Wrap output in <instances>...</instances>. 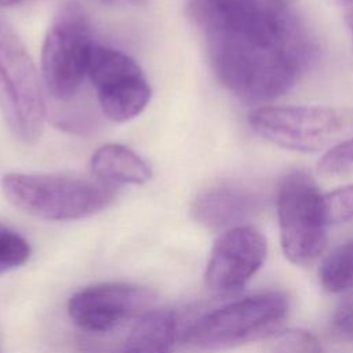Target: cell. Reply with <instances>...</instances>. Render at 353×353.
Segmentation results:
<instances>
[{"label":"cell","instance_id":"cell-1","mask_svg":"<svg viewBox=\"0 0 353 353\" xmlns=\"http://www.w3.org/2000/svg\"><path fill=\"white\" fill-rule=\"evenodd\" d=\"M205 46L219 83L248 103L285 94L312 55L302 28L277 39L222 37L205 40Z\"/></svg>","mask_w":353,"mask_h":353},{"label":"cell","instance_id":"cell-2","mask_svg":"<svg viewBox=\"0 0 353 353\" xmlns=\"http://www.w3.org/2000/svg\"><path fill=\"white\" fill-rule=\"evenodd\" d=\"M1 188L12 205L46 221H73L94 215L114 197L112 185L69 174L12 172L4 175Z\"/></svg>","mask_w":353,"mask_h":353},{"label":"cell","instance_id":"cell-3","mask_svg":"<svg viewBox=\"0 0 353 353\" xmlns=\"http://www.w3.org/2000/svg\"><path fill=\"white\" fill-rule=\"evenodd\" d=\"M288 298L279 291L245 296L192 323L182 342L196 350H223L274 334L288 313Z\"/></svg>","mask_w":353,"mask_h":353},{"label":"cell","instance_id":"cell-4","mask_svg":"<svg viewBox=\"0 0 353 353\" xmlns=\"http://www.w3.org/2000/svg\"><path fill=\"white\" fill-rule=\"evenodd\" d=\"M0 113L15 138L36 142L44 124V97L36 65L11 26L0 19Z\"/></svg>","mask_w":353,"mask_h":353},{"label":"cell","instance_id":"cell-5","mask_svg":"<svg viewBox=\"0 0 353 353\" xmlns=\"http://www.w3.org/2000/svg\"><path fill=\"white\" fill-rule=\"evenodd\" d=\"M259 137L290 150L331 148L353 132V113L334 106H259L248 116Z\"/></svg>","mask_w":353,"mask_h":353},{"label":"cell","instance_id":"cell-6","mask_svg":"<svg viewBox=\"0 0 353 353\" xmlns=\"http://www.w3.org/2000/svg\"><path fill=\"white\" fill-rule=\"evenodd\" d=\"M92 47L90 22L80 4L62 3L41 50L43 84L54 98L69 101L77 94L87 77Z\"/></svg>","mask_w":353,"mask_h":353},{"label":"cell","instance_id":"cell-7","mask_svg":"<svg viewBox=\"0 0 353 353\" xmlns=\"http://www.w3.org/2000/svg\"><path fill=\"white\" fill-rule=\"evenodd\" d=\"M276 207L285 258L294 265L312 263L325 247L328 226L323 194L314 179L303 171L284 176L277 190Z\"/></svg>","mask_w":353,"mask_h":353},{"label":"cell","instance_id":"cell-8","mask_svg":"<svg viewBox=\"0 0 353 353\" xmlns=\"http://www.w3.org/2000/svg\"><path fill=\"white\" fill-rule=\"evenodd\" d=\"M87 76L103 114L117 123L137 117L149 103L150 87L139 65L127 54L94 44Z\"/></svg>","mask_w":353,"mask_h":353},{"label":"cell","instance_id":"cell-9","mask_svg":"<svg viewBox=\"0 0 353 353\" xmlns=\"http://www.w3.org/2000/svg\"><path fill=\"white\" fill-rule=\"evenodd\" d=\"M154 302V294L130 283H101L85 287L69 298V317L91 332L112 331L141 317Z\"/></svg>","mask_w":353,"mask_h":353},{"label":"cell","instance_id":"cell-10","mask_svg":"<svg viewBox=\"0 0 353 353\" xmlns=\"http://www.w3.org/2000/svg\"><path fill=\"white\" fill-rule=\"evenodd\" d=\"M268 243L254 226L240 225L223 230L215 240L204 279L216 294H230L243 288L266 259Z\"/></svg>","mask_w":353,"mask_h":353},{"label":"cell","instance_id":"cell-11","mask_svg":"<svg viewBox=\"0 0 353 353\" xmlns=\"http://www.w3.org/2000/svg\"><path fill=\"white\" fill-rule=\"evenodd\" d=\"M188 8L204 39L268 33L281 23L288 11L268 0H189Z\"/></svg>","mask_w":353,"mask_h":353},{"label":"cell","instance_id":"cell-12","mask_svg":"<svg viewBox=\"0 0 353 353\" xmlns=\"http://www.w3.org/2000/svg\"><path fill=\"white\" fill-rule=\"evenodd\" d=\"M263 205V196L241 182H219L201 190L192 204V215L211 230H228L254 216Z\"/></svg>","mask_w":353,"mask_h":353},{"label":"cell","instance_id":"cell-13","mask_svg":"<svg viewBox=\"0 0 353 353\" xmlns=\"http://www.w3.org/2000/svg\"><path fill=\"white\" fill-rule=\"evenodd\" d=\"M92 176L106 183H145L150 179V167L134 150L119 143L98 148L90 160Z\"/></svg>","mask_w":353,"mask_h":353},{"label":"cell","instance_id":"cell-14","mask_svg":"<svg viewBox=\"0 0 353 353\" xmlns=\"http://www.w3.org/2000/svg\"><path fill=\"white\" fill-rule=\"evenodd\" d=\"M176 332L174 312L148 310L138 317L120 353H171Z\"/></svg>","mask_w":353,"mask_h":353},{"label":"cell","instance_id":"cell-15","mask_svg":"<svg viewBox=\"0 0 353 353\" xmlns=\"http://www.w3.org/2000/svg\"><path fill=\"white\" fill-rule=\"evenodd\" d=\"M319 279L328 292H342L353 287V239L334 248L321 262Z\"/></svg>","mask_w":353,"mask_h":353},{"label":"cell","instance_id":"cell-16","mask_svg":"<svg viewBox=\"0 0 353 353\" xmlns=\"http://www.w3.org/2000/svg\"><path fill=\"white\" fill-rule=\"evenodd\" d=\"M29 256V243L19 233L0 223V274L22 266Z\"/></svg>","mask_w":353,"mask_h":353},{"label":"cell","instance_id":"cell-17","mask_svg":"<svg viewBox=\"0 0 353 353\" xmlns=\"http://www.w3.org/2000/svg\"><path fill=\"white\" fill-rule=\"evenodd\" d=\"M321 175L336 176L353 172V137L336 142L328 148L317 163Z\"/></svg>","mask_w":353,"mask_h":353},{"label":"cell","instance_id":"cell-18","mask_svg":"<svg viewBox=\"0 0 353 353\" xmlns=\"http://www.w3.org/2000/svg\"><path fill=\"white\" fill-rule=\"evenodd\" d=\"M323 210L328 225H339L353 219V183L323 194Z\"/></svg>","mask_w":353,"mask_h":353},{"label":"cell","instance_id":"cell-19","mask_svg":"<svg viewBox=\"0 0 353 353\" xmlns=\"http://www.w3.org/2000/svg\"><path fill=\"white\" fill-rule=\"evenodd\" d=\"M276 353H323L320 341L305 330H285L276 336Z\"/></svg>","mask_w":353,"mask_h":353},{"label":"cell","instance_id":"cell-20","mask_svg":"<svg viewBox=\"0 0 353 353\" xmlns=\"http://www.w3.org/2000/svg\"><path fill=\"white\" fill-rule=\"evenodd\" d=\"M332 335L345 342H353V302L342 305L331 320Z\"/></svg>","mask_w":353,"mask_h":353},{"label":"cell","instance_id":"cell-21","mask_svg":"<svg viewBox=\"0 0 353 353\" xmlns=\"http://www.w3.org/2000/svg\"><path fill=\"white\" fill-rule=\"evenodd\" d=\"M345 6V17H346V22L353 33V0H346L343 3Z\"/></svg>","mask_w":353,"mask_h":353},{"label":"cell","instance_id":"cell-22","mask_svg":"<svg viewBox=\"0 0 353 353\" xmlns=\"http://www.w3.org/2000/svg\"><path fill=\"white\" fill-rule=\"evenodd\" d=\"M97 1L108 6H130V4H141L143 0H97Z\"/></svg>","mask_w":353,"mask_h":353},{"label":"cell","instance_id":"cell-23","mask_svg":"<svg viewBox=\"0 0 353 353\" xmlns=\"http://www.w3.org/2000/svg\"><path fill=\"white\" fill-rule=\"evenodd\" d=\"M272 6L277 7V8H281V10H288L290 6L292 3H295V0H268Z\"/></svg>","mask_w":353,"mask_h":353},{"label":"cell","instance_id":"cell-24","mask_svg":"<svg viewBox=\"0 0 353 353\" xmlns=\"http://www.w3.org/2000/svg\"><path fill=\"white\" fill-rule=\"evenodd\" d=\"M25 1H28V0H0V7H11V6L25 3Z\"/></svg>","mask_w":353,"mask_h":353},{"label":"cell","instance_id":"cell-25","mask_svg":"<svg viewBox=\"0 0 353 353\" xmlns=\"http://www.w3.org/2000/svg\"><path fill=\"white\" fill-rule=\"evenodd\" d=\"M331 1H338V3H345L346 0H331Z\"/></svg>","mask_w":353,"mask_h":353}]
</instances>
